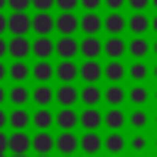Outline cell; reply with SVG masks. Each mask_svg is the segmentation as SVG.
<instances>
[{
    "label": "cell",
    "instance_id": "1",
    "mask_svg": "<svg viewBox=\"0 0 157 157\" xmlns=\"http://www.w3.org/2000/svg\"><path fill=\"white\" fill-rule=\"evenodd\" d=\"M54 32H59V37H74L78 32V15L76 12L54 15Z\"/></svg>",
    "mask_w": 157,
    "mask_h": 157
},
{
    "label": "cell",
    "instance_id": "2",
    "mask_svg": "<svg viewBox=\"0 0 157 157\" xmlns=\"http://www.w3.org/2000/svg\"><path fill=\"white\" fill-rule=\"evenodd\" d=\"M32 25V15L29 12H10L7 15V32L12 37H27Z\"/></svg>",
    "mask_w": 157,
    "mask_h": 157
},
{
    "label": "cell",
    "instance_id": "3",
    "mask_svg": "<svg viewBox=\"0 0 157 157\" xmlns=\"http://www.w3.org/2000/svg\"><path fill=\"white\" fill-rule=\"evenodd\" d=\"M54 101L59 108H74L78 103V86L76 83H59L54 88Z\"/></svg>",
    "mask_w": 157,
    "mask_h": 157
},
{
    "label": "cell",
    "instance_id": "4",
    "mask_svg": "<svg viewBox=\"0 0 157 157\" xmlns=\"http://www.w3.org/2000/svg\"><path fill=\"white\" fill-rule=\"evenodd\" d=\"M54 125L59 132H74L78 128V110L76 108H59L54 113Z\"/></svg>",
    "mask_w": 157,
    "mask_h": 157
},
{
    "label": "cell",
    "instance_id": "5",
    "mask_svg": "<svg viewBox=\"0 0 157 157\" xmlns=\"http://www.w3.org/2000/svg\"><path fill=\"white\" fill-rule=\"evenodd\" d=\"M54 150L61 157H74L78 152V135L76 132H59V135H54Z\"/></svg>",
    "mask_w": 157,
    "mask_h": 157
},
{
    "label": "cell",
    "instance_id": "6",
    "mask_svg": "<svg viewBox=\"0 0 157 157\" xmlns=\"http://www.w3.org/2000/svg\"><path fill=\"white\" fill-rule=\"evenodd\" d=\"M78 32H83V37H98L103 32V17L98 12H83L78 17Z\"/></svg>",
    "mask_w": 157,
    "mask_h": 157
},
{
    "label": "cell",
    "instance_id": "7",
    "mask_svg": "<svg viewBox=\"0 0 157 157\" xmlns=\"http://www.w3.org/2000/svg\"><path fill=\"white\" fill-rule=\"evenodd\" d=\"M54 54L59 56V61H74V56L78 54V39L76 37L54 39Z\"/></svg>",
    "mask_w": 157,
    "mask_h": 157
},
{
    "label": "cell",
    "instance_id": "8",
    "mask_svg": "<svg viewBox=\"0 0 157 157\" xmlns=\"http://www.w3.org/2000/svg\"><path fill=\"white\" fill-rule=\"evenodd\" d=\"M78 150L83 152V157H98V152L103 150V135L101 132L78 135Z\"/></svg>",
    "mask_w": 157,
    "mask_h": 157
},
{
    "label": "cell",
    "instance_id": "9",
    "mask_svg": "<svg viewBox=\"0 0 157 157\" xmlns=\"http://www.w3.org/2000/svg\"><path fill=\"white\" fill-rule=\"evenodd\" d=\"M78 125L83 128V132H98L103 128V113L98 108H83L78 113Z\"/></svg>",
    "mask_w": 157,
    "mask_h": 157
},
{
    "label": "cell",
    "instance_id": "10",
    "mask_svg": "<svg viewBox=\"0 0 157 157\" xmlns=\"http://www.w3.org/2000/svg\"><path fill=\"white\" fill-rule=\"evenodd\" d=\"M29 29L37 37H52V32H54V15L52 12H34Z\"/></svg>",
    "mask_w": 157,
    "mask_h": 157
},
{
    "label": "cell",
    "instance_id": "11",
    "mask_svg": "<svg viewBox=\"0 0 157 157\" xmlns=\"http://www.w3.org/2000/svg\"><path fill=\"white\" fill-rule=\"evenodd\" d=\"M78 54L88 61H98V56L103 54V39L101 37H83L78 39Z\"/></svg>",
    "mask_w": 157,
    "mask_h": 157
},
{
    "label": "cell",
    "instance_id": "12",
    "mask_svg": "<svg viewBox=\"0 0 157 157\" xmlns=\"http://www.w3.org/2000/svg\"><path fill=\"white\" fill-rule=\"evenodd\" d=\"M7 54L12 56V61H25L32 54V42L27 37H12V39H7Z\"/></svg>",
    "mask_w": 157,
    "mask_h": 157
},
{
    "label": "cell",
    "instance_id": "13",
    "mask_svg": "<svg viewBox=\"0 0 157 157\" xmlns=\"http://www.w3.org/2000/svg\"><path fill=\"white\" fill-rule=\"evenodd\" d=\"M103 54L108 61H123V54H128V42L123 37H108L103 39Z\"/></svg>",
    "mask_w": 157,
    "mask_h": 157
},
{
    "label": "cell",
    "instance_id": "14",
    "mask_svg": "<svg viewBox=\"0 0 157 157\" xmlns=\"http://www.w3.org/2000/svg\"><path fill=\"white\" fill-rule=\"evenodd\" d=\"M78 78H81L83 83H98V81L103 78V64H101V61H88V59H83V61L78 64Z\"/></svg>",
    "mask_w": 157,
    "mask_h": 157
},
{
    "label": "cell",
    "instance_id": "15",
    "mask_svg": "<svg viewBox=\"0 0 157 157\" xmlns=\"http://www.w3.org/2000/svg\"><path fill=\"white\" fill-rule=\"evenodd\" d=\"M78 101L83 103V108H98V103L103 101V88L98 83H83L78 88Z\"/></svg>",
    "mask_w": 157,
    "mask_h": 157
},
{
    "label": "cell",
    "instance_id": "16",
    "mask_svg": "<svg viewBox=\"0 0 157 157\" xmlns=\"http://www.w3.org/2000/svg\"><path fill=\"white\" fill-rule=\"evenodd\" d=\"M103 101L108 108H123V103L128 101V91L123 83H108L103 88Z\"/></svg>",
    "mask_w": 157,
    "mask_h": 157
},
{
    "label": "cell",
    "instance_id": "17",
    "mask_svg": "<svg viewBox=\"0 0 157 157\" xmlns=\"http://www.w3.org/2000/svg\"><path fill=\"white\" fill-rule=\"evenodd\" d=\"M7 150H10L12 155H27V152L32 150V135H29L27 130H22V132H10V135H7Z\"/></svg>",
    "mask_w": 157,
    "mask_h": 157
},
{
    "label": "cell",
    "instance_id": "18",
    "mask_svg": "<svg viewBox=\"0 0 157 157\" xmlns=\"http://www.w3.org/2000/svg\"><path fill=\"white\" fill-rule=\"evenodd\" d=\"M103 29L108 32V37H120L128 29V17L123 12H108L103 17Z\"/></svg>",
    "mask_w": 157,
    "mask_h": 157
},
{
    "label": "cell",
    "instance_id": "19",
    "mask_svg": "<svg viewBox=\"0 0 157 157\" xmlns=\"http://www.w3.org/2000/svg\"><path fill=\"white\" fill-rule=\"evenodd\" d=\"M7 101L12 108H27V103L32 101V93H29V86L27 83H12L7 88Z\"/></svg>",
    "mask_w": 157,
    "mask_h": 157
},
{
    "label": "cell",
    "instance_id": "20",
    "mask_svg": "<svg viewBox=\"0 0 157 157\" xmlns=\"http://www.w3.org/2000/svg\"><path fill=\"white\" fill-rule=\"evenodd\" d=\"M7 125L12 128V132H22L32 125V113L29 108H12L7 113Z\"/></svg>",
    "mask_w": 157,
    "mask_h": 157
},
{
    "label": "cell",
    "instance_id": "21",
    "mask_svg": "<svg viewBox=\"0 0 157 157\" xmlns=\"http://www.w3.org/2000/svg\"><path fill=\"white\" fill-rule=\"evenodd\" d=\"M54 78L59 83H76L78 81V64L76 61H59L54 66Z\"/></svg>",
    "mask_w": 157,
    "mask_h": 157
},
{
    "label": "cell",
    "instance_id": "22",
    "mask_svg": "<svg viewBox=\"0 0 157 157\" xmlns=\"http://www.w3.org/2000/svg\"><path fill=\"white\" fill-rule=\"evenodd\" d=\"M103 125L110 130V132H120L125 125H128V113L123 108H108L103 113Z\"/></svg>",
    "mask_w": 157,
    "mask_h": 157
},
{
    "label": "cell",
    "instance_id": "23",
    "mask_svg": "<svg viewBox=\"0 0 157 157\" xmlns=\"http://www.w3.org/2000/svg\"><path fill=\"white\" fill-rule=\"evenodd\" d=\"M128 147V137L123 132H108L103 135V150L110 155V157H120Z\"/></svg>",
    "mask_w": 157,
    "mask_h": 157
},
{
    "label": "cell",
    "instance_id": "24",
    "mask_svg": "<svg viewBox=\"0 0 157 157\" xmlns=\"http://www.w3.org/2000/svg\"><path fill=\"white\" fill-rule=\"evenodd\" d=\"M29 93H32V103L37 108H49L54 103V88L49 83H37L34 88H29Z\"/></svg>",
    "mask_w": 157,
    "mask_h": 157
},
{
    "label": "cell",
    "instance_id": "25",
    "mask_svg": "<svg viewBox=\"0 0 157 157\" xmlns=\"http://www.w3.org/2000/svg\"><path fill=\"white\" fill-rule=\"evenodd\" d=\"M32 54L37 56V61H49V56L54 54V39L52 37H34L32 39Z\"/></svg>",
    "mask_w": 157,
    "mask_h": 157
},
{
    "label": "cell",
    "instance_id": "26",
    "mask_svg": "<svg viewBox=\"0 0 157 157\" xmlns=\"http://www.w3.org/2000/svg\"><path fill=\"white\" fill-rule=\"evenodd\" d=\"M32 150H34V155H52L54 152V135L49 130L34 132L32 135Z\"/></svg>",
    "mask_w": 157,
    "mask_h": 157
},
{
    "label": "cell",
    "instance_id": "27",
    "mask_svg": "<svg viewBox=\"0 0 157 157\" xmlns=\"http://www.w3.org/2000/svg\"><path fill=\"white\" fill-rule=\"evenodd\" d=\"M29 76L37 81V83H49L54 78V64L52 61H34L29 66Z\"/></svg>",
    "mask_w": 157,
    "mask_h": 157
},
{
    "label": "cell",
    "instance_id": "28",
    "mask_svg": "<svg viewBox=\"0 0 157 157\" xmlns=\"http://www.w3.org/2000/svg\"><path fill=\"white\" fill-rule=\"evenodd\" d=\"M128 76V66L123 61H105L103 64V78L108 83H120Z\"/></svg>",
    "mask_w": 157,
    "mask_h": 157
},
{
    "label": "cell",
    "instance_id": "29",
    "mask_svg": "<svg viewBox=\"0 0 157 157\" xmlns=\"http://www.w3.org/2000/svg\"><path fill=\"white\" fill-rule=\"evenodd\" d=\"M32 125L37 128V132L52 130V125H54V110L52 108H34L32 110Z\"/></svg>",
    "mask_w": 157,
    "mask_h": 157
},
{
    "label": "cell",
    "instance_id": "30",
    "mask_svg": "<svg viewBox=\"0 0 157 157\" xmlns=\"http://www.w3.org/2000/svg\"><path fill=\"white\" fill-rule=\"evenodd\" d=\"M128 29L132 32V37H145V32L150 29V15L147 12H132L128 17Z\"/></svg>",
    "mask_w": 157,
    "mask_h": 157
},
{
    "label": "cell",
    "instance_id": "31",
    "mask_svg": "<svg viewBox=\"0 0 157 157\" xmlns=\"http://www.w3.org/2000/svg\"><path fill=\"white\" fill-rule=\"evenodd\" d=\"M150 101V88L145 83H132L128 88V103H132V108H145Z\"/></svg>",
    "mask_w": 157,
    "mask_h": 157
},
{
    "label": "cell",
    "instance_id": "32",
    "mask_svg": "<svg viewBox=\"0 0 157 157\" xmlns=\"http://www.w3.org/2000/svg\"><path fill=\"white\" fill-rule=\"evenodd\" d=\"M128 54L132 56V61H145V56L150 54V42L145 37H132L128 42Z\"/></svg>",
    "mask_w": 157,
    "mask_h": 157
},
{
    "label": "cell",
    "instance_id": "33",
    "mask_svg": "<svg viewBox=\"0 0 157 157\" xmlns=\"http://www.w3.org/2000/svg\"><path fill=\"white\" fill-rule=\"evenodd\" d=\"M128 125H130L132 130L142 132V130L150 125V110H147V108H132V110L128 113Z\"/></svg>",
    "mask_w": 157,
    "mask_h": 157
},
{
    "label": "cell",
    "instance_id": "34",
    "mask_svg": "<svg viewBox=\"0 0 157 157\" xmlns=\"http://www.w3.org/2000/svg\"><path fill=\"white\" fill-rule=\"evenodd\" d=\"M7 76H10L15 83H25V81L29 78V64H27V61H10Z\"/></svg>",
    "mask_w": 157,
    "mask_h": 157
},
{
    "label": "cell",
    "instance_id": "35",
    "mask_svg": "<svg viewBox=\"0 0 157 157\" xmlns=\"http://www.w3.org/2000/svg\"><path fill=\"white\" fill-rule=\"evenodd\" d=\"M147 147H150V137H147V135L135 132L132 137H128V150H130L135 157H142V155L147 152Z\"/></svg>",
    "mask_w": 157,
    "mask_h": 157
},
{
    "label": "cell",
    "instance_id": "36",
    "mask_svg": "<svg viewBox=\"0 0 157 157\" xmlns=\"http://www.w3.org/2000/svg\"><path fill=\"white\" fill-rule=\"evenodd\" d=\"M128 76H130L135 83H145V78L150 76V66H147V61H132V64L128 66Z\"/></svg>",
    "mask_w": 157,
    "mask_h": 157
},
{
    "label": "cell",
    "instance_id": "37",
    "mask_svg": "<svg viewBox=\"0 0 157 157\" xmlns=\"http://www.w3.org/2000/svg\"><path fill=\"white\" fill-rule=\"evenodd\" d=\"M10 12H27L32 7V0H7Z\"/></svg>",
    "mask_w": 157,
    "mask_h": 157
},
{
    "label": "cell",
    "instance_id": "38",
    "mask_svg": "<svg viewBox=\"0 0 157 157\" xmlns=\"http://www.w3.org/2000/svg\"><path fill=\"white\" fill-rule=\"evenodd\" d=\"M54 7H59V12H76L78 0H54Z\"/></svg>",
    "mask_w": 157,
    "mask_h": 157
},
{
    "label": "cell",
    "instance_id": "39",
    "mask_svg": "<svg viewBox=\"0 0 157 157\" xmlns=\"http://www.w3.org/2000/svg\"><path fill=\"white\" fill-rule=\"evenodd\" d=\"M78 7H83V12H98V7H103V0H78Z\"/></svg>",
    "mask_w": 157,
    "mask_h": 157
},
{
    "label": "cell",
    "instance_id": "40",
    "mask_svg": "<svg viewBox=\"0 0 157 157\" xmlns=\"http://www.w3.org/2000/svg\"><path fill=\"white\" fill-rule=\"evenodd\" d=\"M125 5H128L132 12H147L150 0H125Z\"/></svg>",
    "mask_w": 157,
    "mask_h": 157
},
{
    "label": "cell",
    "instance_id": "41",
    "mask_svg": "<svg viewBox=\"0 0 157 157\" xmlns=\"http://www.w3.org/2000/svg\"><path fill=\"white\" fill-rule=\"evenodd\" d=\"M32 7H34L37 12H52L54 0H32Z\"/></svg>",
    "mask_w": 157,
    "mask_h": 157
},
{
    "label": "cell",
    "instance_id": "42",
    "mask_svg": "<svg viewBox=\"0 0 157 157\" xmlns=\"http://www.w3.org/2000/svg\"><path fill=\"white\" fill-rule=\"evenodd\" d=\"M103 5L108 7V12H120L125 7V0H103Z\"/></svg>",
    "mask_w": 157,
    "mask_h": 157
},
{
    "label": "cell",
    "instance_id": "43",
    "mask_svg": "<svg viewBox=\"0 0 157 157\" xmlns=\"http://www.w3.org/2000/svg\"><path fill=\"white\" fill-rule=\"evenodd\" d=\"M7 152V135L0 130V155H5Z\"/></svg>",
    "mask_w": 157,
    "mask_h": 157
},
{
    "label": "cell",
    "instance_id": "44",
    "mask_svg": "<svg viewBox=\"0 0 157 157\" xmlns=\"http://www.w3.org/2000/svg\"><path fill=\"white\" fill-rule=\"evenodd\" d=\"M7 32V15L5 12H0V37Z\"/></svg>",
    "mask_w": 157,
    "mask_h": 157
},
{
    "label": "cell",
    "instance_id": "45",
    "mask_svg": "<svg viewBox=\"0 0 157 157\" xmlns=\"http://www.w3.org/2000/svg\"><path fill=\"white\" fill-rule=\"evenodd\" d=\"M5 125H7V110L0 108V130H5Z\"/></svg>",
    "mask_w": 157,
    "mask_h": 157
},
{
    "label": "cell",
    "instance_id": "46",
    "mask_svg": "<svg viewBox=\"0 0 157 157\" xmlns=\"http://www.w3.org/2000/svg\"><path fill=\"white\" fill-rule=\"evenodd\" d=\"M7 54V39L5 37H0V61H2V56Z\"/></svg>",
    "mask_w": 157,
    "mask_h": 157
},
{
    "label": "cell",
    "instance_id": "47",
    "mask_svg": "<svg viewBox=\"0 0 157 157\" xmlns=\"http://www.w3.org/2000/svg\"><path fill=\"white\" fill-rule=\"evenodd\" d=\"M5 78H7V64H5V61H0V83H2Z\"/></svg>",
    "mask_w": 157,
    "mask_h": 157
},
{
    "label": "cell",
    "instance_id": "48",
    "mask_svg": "<svg viewBox=\"0 0 157 157\" xmlns=\"http://www.w3.org/2000/svg\"><path fill=\"white\" fill-rule=\"evenodd\" d=\"M5 101H7V88L0 83V108H2V103H5Z\"/></svg>",
    "mask_w": 157,
    "mask_h": 157
},
{
    "label": "cell",
    "instance_id": "49",
    "mask_svg": "<svg viewBox=\"0 0 157 157\" xmlns=\"http://www.w3.org/2000/svg\"><path fill=\"white\" fill-rule=\"evenodd\" d=\"M150 29H155V34H157V15L150 17Z\"/></svg>",
    "mask_w": 157,
    "mask_h": 157
},
{
    "label": "cell",
    "instance_id": "50",
    "mask_svg": "<svg viewBox=\"0 0 157 157\" xmlns=\"http://www.w3.org/2000/svg\"><path fill=\"white\" fill-rule=\"evenodd\" d=\"M150 76H152V78H155V81H157V61H155V64H152V66H150Z\"/></svg>",
    "mask_w": 157,
    "mask_h": 157
},
{
    "label": "cell",
    "instance_id": "51",
    "mask_svg": "<svg viewBox=\"0 0 157 157\" xmlns=\"http://www.w3.org/2000/svg\"><path fill=\"white\" fill-rule=\"evenodd\" d=\"M150 52L157 56V39H152V42H150Z\"/></svg>",
    "mask_w": 157,
    "mask_h": 157
},
{
    "label": "cell",
    "instance_id": "52",
    "mask_svg": "<svg viewBox=\"0 0 157 157\" xmlns=\"http://www.w3.org/2000/svg\"><path fill=\"white\" fill-rule=\"evenodd\" d=\"M150 145H152V147H155V152H157V135H155V137L150 140Z\"/></svg>",
    "mask_w": 157,
    "mask_h": 157
},
{
    "label": "cell",
    "instance_id": "53",
    "mask_svg": "<svg viewBox=\"0 0 157 157\" xmlns=\"http://www.w3.org/2000/svg\"><path fill=\"white\" fill-rule=\"evenodd\" d=\"M150 120H152V123H155V128H157V110H155V113L150 115Z\"/></svg>",
    "mask_w": 157,
    "mask_h": 157
},
{
    "label": "cell",
    "instance_id": "54",
    "mask_svg": "<svg viewBox=\"0 0 157 157\" xmlns=\"http://www.w3.org/2000/svg\"><path fill=\"white\" fill-rule=\"evenodd\" d=\"M150 98H152V101L157 103V88H155V91H150Z\"/></svg>",
    "mask_w": 157,
    "mask_h": 157
},
{
    "label": "cell",
    "instance_id": "55",
    "mask_svg": "<svg viewBox=\"0 0 157 157\" xmlns=\"http://www.w3.org/2000/svg\"><path fill=\"white\" fill-rule=\"evenodd\" d=\"M5 7H7V0H0V12H2Z\"/></svg>",
    "mask_w": 157,
    "mask_h": 157
},
{
    "label": "cell",
    "instance_id": "56",
    "mask_svg": "<svg viewBox=\"0 0 157 157\" xmlns=\"http://www.w3.org/2000/svg\"><path fill=\"white\" fill-rule=\"evenodd\" d=\"M150 5H152V7H155V10H157V0H150Z\"/></svg>",
    "mask_w": 157,
    "mask_h": 157
},
{
    "label": "cell",
    "instance_id": "57",
    "mask_svg": "<svg viewBox=\"0 0 157 157\" xmlns=\"http://www.w3.org/2000/svg\"><path fill=\"white\" fill-rule=\"evenodd\" d=\"M12 157H27V155H12Z\"/></svg>",
    "mask_w": 157,
    "mask_h": 157
},
{
    "label": "cell",
    "instance_id": "58",
    "mask_svg": "<svg viewBox=\"0 0 157 157\" xmlns=\"http://www.w3.org/2000/svg\"><path fill=\"white\" fill-rule=\"evenodd\" d=\"M37 157H52V155H37Z\"/></svg>",
    "mask_w": 157,
    "mask_h": 157
},
{
    "label": "cell",
    "instance_id": "59",
    "mask_svg": "<svg viewBox=\"0 0 157 157\" xmlns=\"http://www.w3.org/2000/svg\"><path fill=\"white\" fill-rule=\"evenodd\" d=\"M0 157H5V155H0Z\"/></svg>",
    "mask_w": 157,
    "mask_h": 157
}]
</instances>
